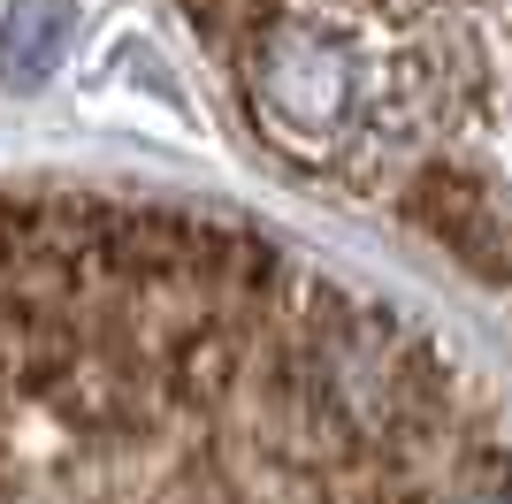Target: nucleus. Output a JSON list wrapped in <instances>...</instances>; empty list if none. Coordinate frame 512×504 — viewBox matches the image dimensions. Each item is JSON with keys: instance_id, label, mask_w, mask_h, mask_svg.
<instances>
[{"instance_id": "f03ea898", "label": "nucleus", "mask_w": 512, "mask_h": 504, "mask_svg": "<svg viewBox=\"0 0 512 504\" xmlns=\"http://www.w3.org/2000/svg\"><path fill=\"white\" fill-rule=\"evenodd\" d=\"M383 54V138L497 291H512V16H398Z\"/></svg>"}, {"instance_id": "f257e3e1", "label": "nucleus", "mask_w": 512, "mask_h": 504, "mask_svg": "<svg viewBox=\"0 0 512 504\" xmlns=\"http://www.w3.org/2000/svg\"><path fill=\"white\" fill-rule=\"evenodd\" d=\"M0 504H512L436 329L214 207L0 191Z\"/></svg>"}]
</instances>
